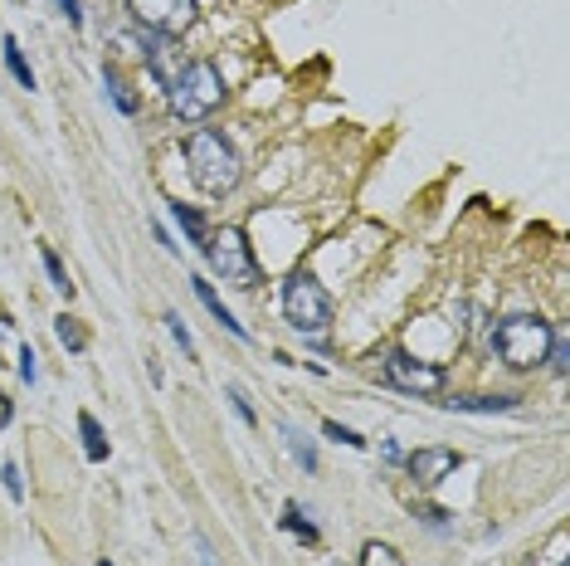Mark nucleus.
Here are the masks:
<instances>
[{
	"instance_id": "f257e3e1",
	"label": "nucleus",
	"mask_w": 570,
	"mask_h": 566,
	"mask_svg": "<svg viewBox=\"0 0 570 566\" xmlns=\"http://www.w3.org/2000/svg\"><path fill=\"white\" fill-rule=\"evenodd\" d=\"M186 162H190V181L205 191V196H230L244 176L239 166V152L224 142V132L215 128H196L186 138Z\"/></svg>"
},
{
	"instance_id": "f03ea898",
	"label": "nucleus",
	"mask_w": 570,
	"mask_h": 566,
	"mask_svg": "<svg viewBox=\"0 0 570 566\" xmlns=\"http://www.w3.org/2000/svg\"><path fill=\"white\" fill-rule=\"evenodd\" d=\"M166 104H171V112H176L180 122H200V118H210V112L224 104V78H220V69H215L210 59L186 64V69L171 78Z\"/></svg>"
},
{
	"instance_id": "7ed1b4c3",
	"label": "nucleus",
	"mask_w": 570,
	"mask_h": 566,
	"mask_svg": "<svg viewBox=\"0 0 570 566\" xmlns=\"http://www.w3.org/2000/svg\"><path fill=\"white\" fill-rule=\"evenodd\" d=\"M546 347H551V323L531 318V313H517V318H503L493 327V352L503 357V367H512V371L541 367Z\"/></svg>"
},
{
	"instance_id": "20e7f679",
	"label": "nucleus",
	"mask_w": 570,
	"mask_h": 566,
	"mask_svg": "<svg viewBox=\"0 0 570 566\" xmlns=\"http://www.w3.org/2000/svg\"><path fill=\"white\" fill-rule=\"evenodd\" d=\"M283 318L303 337H322L332 327V298L307 269H293L288 283H283Z\"/></svg>"
},
{
	"instance_id": "39448f33",
	"label": "nucleus",
	"mask_w": 570,
	"mask_h": 566,
	"mask_svg": "<svg viewBox=\"0 0 570 566\" xmlns=\"http://www.w3.org/2000/svg\"><path fill=\"white\" fill-rule=\"evenodd\" d=\"M205 259H210V269L220 274L224 283H234V289H254L259 279V259H254V244H249V235L239 230V225H224V230L205 235Z\"/></svg>"
},
{
	"instance_id": "423d86ee",
	"label": "nucleus",
	"mask_w": 570,
	"mask_h": 566,
	"mask_svg": "<svg viewBox=\"0 0 570 566\" xmlns=\"http://www.w3.org/2000/svg\"><path fill=\"white\" fill-rule=\"evenodd\" d=\"M381 377H385V387H395L405 395H439L443 391V367L439 361H425V357L405 352V347H391V352H385Z\"/></svg>"
},
{
	"instance_id": "0eeeda50",
	"label": "nucleus",
	"mask_w": 570,
	"mask_h": 566,
	"mask_svg": "<svg viewBox=\"0 0 570 566\" xmlns=\"http://www.w3.org/2000/svg\"><path fill=\"white\" fill-rule=\"evenodd\" d=\"M132 20L146 30V35H186L196 25V0H128Z\"/></svg>"
},
{
	"instance_id": "6e6552de",
	"label": "nucleus",
	"mask_w": 570,
	"mask_h": 566,
	"mask_svg": "<svg viewBox=\"0 0 570 566\" xmlns=\"http://www.w3.org/2000/svg\"><path fill=\"white\" fill-rule=\"evenodd\" d=\"M405 469H409V479H415L419 489H435V483H443L453 469H459V449L425 445V449H415V455L405 459Z\"/></svg>"
},
{
	"instance_id": "1a4fd4ad",
	"label": "nucleus",
	"mask_w": 570,
	"mask_h": 566,
	"mask_svg": "<svg viewBox=\"0 0 570 566\" xmlns=\"http://www.w3.org/2000/svg\"><path fill=\"white\" fill-rule=\"evenodd\" d=\"M443 405L459 411V415H512V411H522L517 395H449Z\"/></svg>"
},
{
	"instance_id": "9d476101",
	"label": "nucleus",
	"mask_w": 570,
	"mask_h": 566,
	"mask_svg": "<svg viewBox=\"0 0 570 566\" xmlns=\"http://www.w3.org/2000/svg\"><path fill=\"white\" fill-rule=\"evenodd\" d=\"M190 283H196V298H200L205 308L215 313V323H220V327H224V333H230V337H239V342H249L244 323H234V313H230V308H224V303H220V293H215V289H210V283H205V279H190Z\"/></svg>"
},
{
	"instance_id": "9b49d317",
	"label": "nucleus",
	"mask_w": 570,
	"mask_h": 566,
	"mask_svg": "<svg viewBox=\"0 0 570 566\" xmlns=\"http://www.w3.org/2000/svg\"><path fill=\"white\" fill-rule=\"evenodd\" d=\"M78 435H84V455H88V459H94V464L108 459V435H102V425H98L88 411L78 415Z\"/></svg>"
},
{
	"instance_id": "f8f14e48",
	"label": "nucleus",
	"mask_w": 570,
	"mask_h": 566,
	"mask_svg": "<svg viewBox=\"0 0 570 566\" xmlns=\"http://www.w3.org/2000/svg\"><path fill=\"white\" fill-rule=\"evenodd\" d=\"M171 215H176V225L186 230V240L200 249V244H205V235H210V230H205V215H200L196 206H186V200H171Z\"/></svg>"
},
{
	"instance_id": "ddd939ff",
	"label": "nucleus",
	"mask_w": 570,
	"mask_h": 566,
	"mask_svg": "<svg viewBox=\"0 0 570 566\" xmlns=\"http://www.w3.org/2000/svg\"><path fill=\"white\" fill-rule=\"evenodd\" d=\"M0 50H6V69L15 74V84H20V88H34V69H30L25 54H20V40L6 35V40H0Z\"/></svg>"
},
{
	"instance_id": "4468645a",
	"label": "nucleus",
	"mask_w": 570,
	"mask_h": 566,
	"mask_svg": "<svg viewBox=\"0 0 570 566\" xmlns=\"http://www.w3.org/2000/svg\"><path fill=\"white\" fill-rule=\"evenodd\" d=\"M283 439H288L293 459H298V464H303V469H307V474H313V469H317V449H313V439H307V435H303V429H298V425H283Z\"/></svg>"
},
{
	"instance_id": "2eb2a0df",
	"label": "nucleus",
	"mask_w": 570,
	"mask_h": 566,
	"mask_svg": "<svg viewBox=\"0 0 570 566\" xmlns=\"http://www.w3.org/2000/svg\"><path fill=\"white\" fill-rule=\"evenodd\" d=\"M102 88H108V98L118 104V112H128V118L142 108V104H136V94H128V84L118 78V69H102Z\"/></svg>"
},
{
	"instance_id": "dca6fc26",
	"label": "nucleus",
	"mask_w": 570,
	"mask_h": 566,
	"mask_svg": "<svg viewBox=\"0 0 570 566\" xmlns=\"http://www.w3.org/2000/svg\"><path fill=\"white\" fill-rule=\"evenodd\" d=\"M361 566H405V562L391 542H366V547H361Z\"/></svg>"
},
{
	"instance_id": "f3484780",
	"label": "nucleus",
	"mask_w": 570,
	"mask_h": 566,
	"mask_svg": "<svg viewBox=\"0 0 570 566\" xmlns=\"http://www.w3.org/2000/svg\"><path fill=\"white\" fill-rule=\"evenodd\" d=\"M44 274H50V283H54V289H59L64 293V298H74V279H68V269L59 264V254H54V249H44Z\"/></svg>"
},
{
	"instance_id": "a211bd4d",
	"label": "nucleus",
	"mask_w": 570,
	"mask_h": 566,
	"mask_svg": "<svg viewBox=\"0 0 570 566\" xmlns=\"http://www.w3.org/2000/svg\"><path fill=\"white\" fill-rule=\"evenodd\" d=\"M54 333H59V342L68 347V352H84V347H88L84 327H78L74 318H68V313H64V318H54Z\"/></svg>"
},
{
	"instance_id": "6ab92c4d",
	"label": "nucleus",
	"mask_w": 570,
	"mask_h": 566,
	"mask_svg": "<svg viewBox=\"0 0 570 566\" xmlns=\"http://www.w3.org/2000/svg\"><path fill=\"white\" fill-rule=\"evenodd\" d=\"M546 361H551L556 377H566L570 371V347H566V333H556L551 327V347H546Z\"/></svg>"
},
{
	"instance_id": "aec40b11",
	"label": "nucleus",
	"mask_w": 570,
	"mask_h": 566,
	"mask_svg": "<svg viewBox=\"0 0 570 566\" xmlns=\"http://www.w3.org/2000/svg\"><path fill=\"white\" fill-rule=\"evenodd\" d=\"M283 527H288V532H298L303 542H317V527L307 523V513H303L298 503H288V508H283Z\"/></svg>"
},
{
	"instance_id": "412c9836",
	"label": "nucleus",
	"mask_w": 570,
	"mask_h": 566,
	"mask_svg": "<svg viewBox=\"0 0 570 566\" xmlns=\"http://www.w3.org/2000/svg\"><path fill=\"white\" fill-rule=\"evenodd\" d=\"M166 327H171V337H176V347H180V352H186L190 361H196V337H190L186 318H180V313H166Z\"/></svg>"
},
{
	"instance_id": "4be33fe9",
	"label": "nucleus",
	"mask_w": 570,
	"mask_h": 566,
	"mask_svg": "<svg viewBox=\"0 0 570 566\" xmlns=\"http://www.w3.org/2000/svg\"><path fill=\"white\" fill-rule=\"evenodd\" d=\"M322 435H327V439H337V445H347V449H366V439H361L357 429H347L341 421H322Z\"/></svg>"
},
{
	"instance_id": "5701e85b",
	"label": "nucleus",
	"mask_w": 570,
	"mask_h": 566,
	"mask_svg": "<svg viewBox=\"0 0 570 566\" xmlns=\"http://www.w3.org/2000/svg\"><path fill=\"white\" fill-rule=\"evenodd\" d=\"M20 381H25V387L40 381V357H34V347H20Z\"/></svg>"
},
{
	"instance_id": "b1692460",
	"label": "nucleus",
	"mask_w": 570,
	"mask_h": 566,
	"mask_svg": "<svg viewBox=\"0 0 570 566\" xmlns=\"http://www.w3.org/2000/svg\"><path fill=\"white\" fill-rule=\"evenodd\" d=\"M230 401H234L239 421H244V425H254V405H249V395H244V391H239V387H230Z\"/></svg>"
},
{
	"instance_id": "393cba45",
	"label": "nucleus",
	"mask_w": 570,
	"mask_h": 566,
	"mask_svg": "<svg viewBox=\"0 0 570 566\" xmlns=\"http://www.w3.org/2000/svg\"><path fill=\"white\" fill-rule=\"evenodd\" d=\"M0 479H6V489H10V498H15V503L25 498V483H20V469H15V464H10V469L0 474Z\"/></svg>"
},
{
	"instance_id": "a878e982",
	"label": "nucleus",
	"mask_w": 570,
	"mask_h": 566,
	"mask_svg": "<svg viewBox=\"0 0 570 566\" xmlns=\"http://www.w3.org/2000/svg\"><path fill=\"white\" fill-rule=\"evenodd\" d=\"M59 10L68 15V25H84V10H78V0H59Z\"/></svg>"
},
{
	"instance_id": "bb28decb",
	"label": "nucleus",
	"mask_w": 570,
	"mask_h": 566,
	"mask_svg": "<svg viewBox=\"0 0 570 566\" xmlns=\"http://www.w3.org/2000/svg\"><path fill=\"white\" fill-rule=\"evenodd\" d=\"M10 421H15V405H10V395L0 391V429H6Z\"/></svg>"
},
{
	"instance_id": "cd10ccee",
	"label": "nucleus",
	"mask_w": 570,
	"mask_h": 566,
	"mask_svg": "<svg viewBox=\"0 0 570 566\" xmlns=\"http://www.w3.org/2000/svg\"><path fill=\"white\" fill-rule=\"evenodd\" d=\"M381 455L391 459V464H405V455H401V445H395V439H385V445H381Z\"/></svg>"
},
{
	"instance_id": "c85d7f7f",
	"label": "nucleus",
	"mask_w": 570,
	"mask_h": 566,
	"mask_svg": "<svg viewBox=\"0 0 570 566\" xmlns=\"http://www.w3.org/2000/svg\"><path fill=\"white\" fill-rule=\"evenodd\" d=\"M98 566H112V562H98Z\"/></svg>"
}]
</instances>
